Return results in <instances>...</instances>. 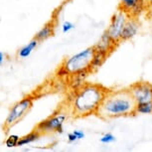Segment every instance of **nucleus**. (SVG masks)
I'll use <instances>...</instances> for the list:
<instances>
[{"label":"nucleus","mask_w":152,"mask_h":152,"mask_svg":"<svg viewBox=\"0 0 152 152\" xmlns=\"http://www.w3.org/2000/svg\"><path fill=\"white\" fill-rule=\"evenodd\" d=\"M52 35H53V27L50 26V25H46L45 27H43L42 29L36 34L35 38L40 42V41H44V40L48 39L49 37H51Z\"/></svg>","instance_id":"obj_11"},{"label":"nucleus","mask_w":152,"mask_h":152,"mask_svg":"<svg viewBox=\"0 0 152 152\" xmlns=\"http://www.w3.org/2000/svg\"><path fill=\"white\" fill-rule=\"evenodd\" d=\"M136 111L140 113H152V102L137 104Z\"/></svg>","instance_id":"obj_14"},{"label":"nucleus","mask_w":152,"mask_h":152,"mask_svg":"<svg viewBox=\"0 0 152 152\" xmlns=\"http://www.w3.org/2000/svg\"><path fill=\"white\" fill-rule=\"evenodd\" d=\"M74 133H75V135L77 136V138H78V139H82V138H84V137H85V133L83 132V131H81V130H75Z\"/></svg>","instance_id":"obj_18"},{"label":"nucleus","mask_w":152,"mask_h":152,"mask_svg":"<svg viewBox=\"0 0 152 152\" xmlns=\"http://www.w3.org/2000/svg\"><path fill=\"white\" fill-rule=\"evenodd\" d=\"M149 2H150V3H152V0H149Z\"/></svg>","instance_id":"obj_21"},{"label":"nucleus","mask_w":152,"mask_h":152,"mask_svg":"<svg viewBox=\"0 0 152 152\" xmlns=\"http://www.w3.org/2000/svg\"><path fill=\"white\" fill-rule=\"evenodd\" d=\"M68 139H69V141L70 142H74V141H76V140H78V138H77V136L75 135V133H70L68 135Z\"/></svg>","instance_id":"obj_19"},{"label":"nucleus","mask_w":152,"mask_h":152,"mask_svg":"<svg viewBox=\"0 0 152 152\" xmlns=\"http://www.w3.org/2000/svg\"><path fill=\"white\" fill-rule=\"evenodd\" d=\"M137 31V24L132 20H126L124 27L121 32V36H120V40H127L130 39L131 37L135 35Z\"/></svg>","instance_id":"obj_8"},{"label":"nucleus","mask_w":152,"mask_h":152,"mask_svg":"<svg viewBox=\"0 0 152 152\" xmlns=\"http://www.w3.org/2000/svg\"><path fill=\"white\" fill-rule=\"evenodd\" d=\"M125 22H126L125 11H119L118 13L114 15L110 26L107 31L108 36L114 42H118L120 40V36H121V32L123 30V27H124Z\"/></svg>","instance_id":"obj_5"},{"label":"nucleus","mask_w":152,"mask_h":152,"mask_svg":"<svg viewBox=\"0 0 152 152\" xmlns=\"http://www.w3.org/2000/svg\"><path fill=\"white\" fill-rule=\"evenodd\" d=\"M66 119V115L64 114H59L54 117H51L45 121L41 122L38 125V129L37 131H58L62 132L63 131V124Z\"/></svg>","instance_id":"obj_7"},{"label":"nucleus","mask_w":152,"mask_h":152,"mask_svg":"<svg viewBox=\"0 0 152 152\" xmlns=\"http://www.w3.org/2000/svg\"><path fill=\"white\" fill-rule=\"evenodd\" d=\"M75 28V25L73 23L71 22H65L64 24H63V32L64 33H67L69 31H71L72 29H74Z\"/></svg>","instance_id":"obj_17"},{"label":"nucleus","mask_w":152,"mask_h":152,"mask_svg":"<svg viewBox=\"0 0 152 152\" xmlns=\"http://www.w3.org/2000/svg\"><path fill=\"white\" fill-rule=\"evenodd\" d=\"M20 137L18 135H10L6 140V146L7 147H15V146L18 145V141H19Z\"/></svg>","instance_id":"obj_15"},{"label":"nucleus","mask_w":152,"mask_h":152,"mask_svg":"<svg viewBox=\"0 0 152 152\" xmlns=\"http://www.w3.org/2000/svg\"><path fill=\"white\" fill-rule=\"evenodd\" d=\"M38 43H39V41L36 38L32 40L30 43H28L26 46H24L23 48L20 49L19 57H21V58H27L28 56H30L31 53L34 51V49L38 46Z\"/></svg>","instance_id":"obj_10"},{"label":"nucleus","mask_w":152,"mask_h":152,"mask_svg":"<svg viewBox=\"0 0 152 152\" xmlns=\"http://www.w3.org/2000/svg\"><path fill=\"white\" fill-rule=\"evenodd\" d=\"M4 55H3V53L2 52H0V65H2V63L4 62Z\"/></svg>","instance_id":"obj_20"},{"label":"nucleus","mask_w":152,"mask_h":152,"mask_svg":"<svg viewBox=\"0 0 152 152\" xmlns=\"http://www.w3.org/2000/svg\"><path fill=\"white\" fill-rule=\"evenodd\" d=\"M136 102L129 91H118L105 94L96 113L105 117H118L136 111Z\"/></svg>","instance_id":"obj_1"},{"label":"nucleus","mask_w":152,"mask_h":152,"mask_svg":"<svg viewBox=\"0 0 152 152\" xmlns=\"http://www.w3.org/2000/svg\"><path fill=\"white\" fill-rule=\"evenodd\" d=\"M114 43L113 39L108 36V34L105 32L104 35L102 37V40L99 42V44L94 46L96 51H100V52H104L107 54V51L110 50V46Z\"/></svg>","instance_id":"obj_9"},{"label":"nucleus","mask_w":152,"mask_h":152,"mask_svg":"<svg viewBox=\"0 0 152 152\" xmlns=\"http://www.w3.org/2000/svg\"><path fill=\"white\" fill-rule=\"evenodd\" d=\"M140 0H121V5L124 11L133 10L138 6Z\"/></svg>","instance_id":"obj_13"},{"label":"nucleus","mask_w":152,"mask_h":152,"mask_svg":"<svg viewBox=\"0 0 152 152\" xmlns=\"http://www.w3.org/2000/svg\"><path fill=\"white\" fill-rule=\"evenodd\" d=\"M40 137V132L39 131H34V132L29 133L28 135L22 137V138L19 139L18 141V145L17 146H23V145H27L30 144V143L34 142L35 140H37Z\"/></svg>","instance_id":"obj_12"},{"label":"nucleus","mask_w":152,"mask_h":152,"mask_svg":"<svg viewBox=\"0 0 152 152\" xmlns=\"http://www.w3.org/2000/svg\"><path fill=\"white\" fill-rule=\"evenodd\" d=\"M94 54H96V48L94 47L88 48L78 53L66 62V71L70 74H80L87 71L93 65Z\"/></svg>","instance_id":"obj_3"},{"label":"nucleus","mask_w":152,"mask_h":152,"mask_svg":"<svg viewBox=\"0 0 152 152\" xmlns=\"http://www.w3.org/2000/svg\"><path fill=\"white\" fill-rule=\"evenodd\" d=\"M32 105H33V100L30 97L20 100V102L14 104V107L11 108L10 113L8 114L7 118L4 122L3 128L5 129V131L7 132L14 125H16L23 117L29 113V110L32 108Z\"/></svg>","instance_id":"obj_4"},{"label":"nucleus","mask_w":152,"mask_h":152,"mask_svg":"<svg viewBox=\"0 0 152 152\" xmlns=\"http://www.w3.org/2000/svg\"><path fill=\"white\" fill-rule=\"evenodd\" d=\"M114 140H115V137L110 133L105 134L104 136H102V138H100V141H102V143H110V142L114 141Z\"/></svg>","instance_id":"obj_16"},{"label":"nucleus","mask_w":152,"mask_h":152,"mask_svg":"<svg viewBox=\"0 0 152 152\" xmlns=\"http://www.w3.org/2000/svg\"><path fill=\"white\" fill-rule=\"evenodd\" d=\"M129 91L132 94L136 104L152 102V86L150 85L138 83L133 85L130 88Z\"/></svg>","instance_id":"obj_6"},{"label":"nucleus","mask_w":152,"mask_h":152,"mask_svg":"<svg viewBox=\"0 0 152 152\" xmlns=\"http://www.w3.org/2000/svg\"><path fill=\"white\" fill-rule=\"evenodd\" d=\"M108 90L99 85H87L78 91L74 102L75 115L87 116L96 113Z\"/></svg>","instance_id":"obj_2"}]
</instances>
